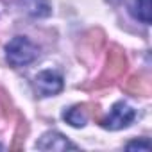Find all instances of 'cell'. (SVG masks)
Listing matches in <instances>:
<instances>
[{"label":"cell","mask_w":152,"mask_h":152,"mask_svg":"<svg viewBox=\"0 0 152 152\" xmlns=\"http://www.w3.org/2000/svg\"><path fill=\"white\" fill-rule=\"evenodd\" d=\"M127 70V57L124 54V50L116 45H113L107 52V61L104 66V72L100 73V77L97 79L95 86L102 88V86H109L111 83H115L116 79H120Z\"/></svg>","instance_id":"2"},{"label":"cell","mask_w":152,"mask_h":152,"mask_svg":"<svg viewBox=\"0 0 152 152\" xmlns=\"http://www.w3.org/2000/svg\"><path fill=\"white\" fill-rule=\"evenodd\" d=\"M134 118H136V113H134V109H132L129 104H125V102H116V104L111 107L109 115L104 116V118H100L99 124H100L104 129L118 131V129L129 127Z\"/></svg>","instance_id":"3"},{"label":"cell","mask_w":152,"mask_h":152,"mask_svg":"<svg viewBox=\"0 0 152 152\" xmlns=\"http://www.w3.org/2000/svg\"><path fill=\"white\" fill-rule=\"evenodd\" d=\"M124 90L131 95H140V97H148L150 95V83L143 75H132L129 81H125Z\"/></svg>","instance_id":"8"},{"label":"cell","mask_w":152,"mask_h":152,"mask_svg":"<svg viewBox=\"0 0 152 152\" xmlns=\"http://www.w3.org/2000/svg\"><path fill=\"white\" fill-rule=\"evenodd\" d=\"M39 50L38 47L25 36H16L13 38L7 47H6V59L11 66L20 68V66H27L31 64L36 57H38Z\"/></svg>","instance_id":"1"},{"label":"cell","mask_w":152,"mask_h":152,"mask_svg":"<svg viewBox=\"0 0 152 152\" xmlns=\"http://www.w3.org/2000/svg\"><path fill=\"white\" fill-rule=\"evenodd\" d=\"M131 13H132V16L136 20L148 25L150 23V0H134V4L131 7Z\"/></svg>","instance_id":"9"},{"label":"cell","mask_w":152,"mask_h":152,"mask_svg":"<svg viewBox=\"0 0 152 152\" xmlns=\"http://www.w3.org/2000/svg\"><path fill=\"white\" fill-rule=\"evenodd\" d=\"M125 148H129V150H136V148H138V150L148 152V150H150V141H148V140H141V141H129Z\"/></svg>","instance_id":"11"},{"label":"cell","mask_w":152,"mask_h":152,"mask_svg":"<svg viewBox=\"0 0 152 152\" xmlns=\"http://www.w3.org/2000/svg\"><path fill=\"white\" fill-rule=\"evenodd\" d=\"M36 148L39 150H77V145L68 141L61 132H45L41 140L36 143Z\"/></svg>","instance_id":"5"},{"label":"cell","mask_w":152,"mask_h":152,"mask_svg":"<svg viewBox=\"0 0 152 152\" xmlns=\"http://www.w3.org/2000/svg\"><path fill=\"white\" fill-rule=\"evenodd\" d=\"M34 88L39 97H52L63 90V77L52 70L39 72L34 79Z\"/></svg>","instance_id":"4"},{"label":"cell","mask_w":152,"mask_h":152,"mask_svg":"<svg viewBox=\"0 0 152 152\" xmlns=\"http://www.w3.org/2000/svg\"><path fill=\"white\" fill-rule=\"evenodd\" d=\"M25 136H27V124H25V120H20L18 122V129L15 132V143L11 145V148L13 150L22 148L23 147V141H25Z\"/></svg>","instance_id":"10"},{"label":"cell","mask_w":152,"mask_h":152,"mask_svg":"<svg viewBox=\"0 0 152 152\" xmlns=\"http://www.w3.org/2000/svg\"><path fill=\"white\" fill-rule=\"evenodd\" d=\"M20 6L32 18H45L52 11L48 0H20Z\"/></svg>","instance_id":"7"},{"label":"cell","mask_w":152,"mask_h":152,"mask_svg":"<svg viewBox=\"0 0 152 152\" xmlns=\"http://www.w3.org/2000/svg\"><path fill=\"white\" fill-rule=\"evenodd\" d=\"M90 104H77L70 107L68 111H64V120L72 125V127H84L88 118H90Z\"/></svg>","instance_id":"6"}]
</instances>
